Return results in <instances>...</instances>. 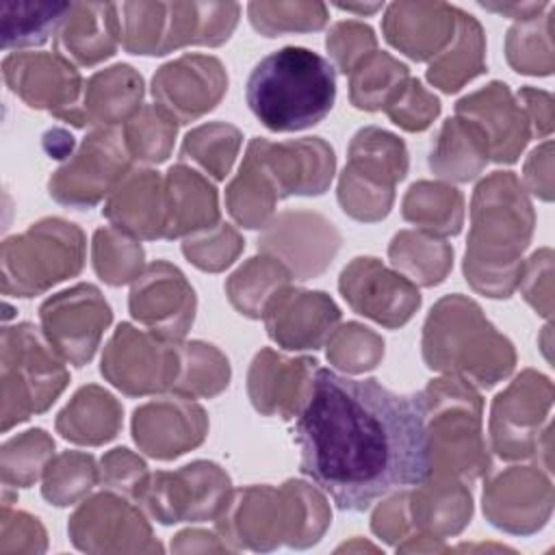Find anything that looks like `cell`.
<instances>
[{"instance_id":"cell-52","label":"cell","mask_w":555,"mask_h":555,"mask_svg":"<svg viewBox=\"0 0 555 555\" xmlns=\"http://www.w3.org/2000/svg\"><path fill=\"white\" fill-rule=\"evenodd\" d=\"M384 358V338L362 323L349 321L327 338V360L345 373H364Z\"/></svg>"},{"instance_id":"cell-3","label":"cell","mask_w":555,"mask_h":555,"mask_svg":"<svg viewBox=\"0 0 555 555\" xmlns=\"http://www.w3.org/2000/svg\"><path fill=\"white\" fill-rule=\"evenodd\" d=\"M325 496L312 486L288 479L284 486H247L228 494L215 516L217 531L236 548L271 551L280 544L306 548L330 525Z\"/></svg>"},{"instance_id":"cell-43","label":"cell","mask_w":555,"mask_h":555,"mask_svg":"<svg viewBox=\"0 0 555 555\" xmlns=\"http://www.w3.org/2000/svg\"><path fill=\"white\" fill-rule=\"evenodd\" d=\"M180 369L171 392L184 399H210L230 384L228 358L212 345L202 340L180 343Z\"/></svg>"},{"instance_id":"cell-50","label":"cell","mask_w":555,"mask_h":555,"mask_svg":"<svg viewBox=\"0 0 555 555\" xmlns=\"http://www.w3.org/2000/svg\"><path fill=\"white\" fill-rule=\"evenodd\" d=\"M119 43L130 54L160 56L167 35V2H121Z\"/></svg>"},{"instance_id":"cell-29","label":"cell","mask_w":555,"mask_h":555,"mask_svg":"<svg viewBox=\"0 0 555 555\" xmlns=\"http://www.w3.org/2000/svg\"><path fill=\"white\" fill-rule=\"evenodd\" d=\"M143 100V78L126 63L95 72L82 89L80 104L63 119L76 128H115L126 124Z\"/></svg>"},{"instance_id":"cell-54","label":"cell","mask_w":555,"mask_h":555,"mask_svg":"<svg viewBox=\"0 0 555 555\" xmlns=\"http://www.w3.org/2000/svg\"><path fill=\"white\" fill-rule=\"evenodd\" d=\"M392 124L408 132H421L431 126L440 113V100L429 93L418 78H408L397 98L384 108Z\"/></svg>"},{"instance_id":"cell-36","label":"cell","mask_w":555,"mask_h":555,"mask_svg":"<svg viewBox=\"0 0 555 555\" xmlns=\"http://www.w3.org/2000/svg\"><path fill=\"white\" fill-rule=\"evenodd\" d=\"M486 72V35L481 24L457 9V24L451 43L429 63L427 80L444 93L460 91L475 76Z\"/></svg>"},{"instance_id":"cell-55","label":"cell","mask_w":555,"mask_h":555,"mask_svg":"<svg viewBox=\"0 0 555 555\" xmlns=\"http://www.w3.org/2000/svg\"><path fill=\"white\" fill-rule=\"evenodd\" d=\"M325 48L334 61V69L349 74L366 54L377 50V37L373 28L362 22H336L325 37Z\"/></svg>"},{"instance_id":"cell-16","label":"cell","mask_w":555,"mask_h":555,"mask_svg":"<svg viewBox=\"0 0 555 555\" xmlns=\"http://www.w3.org/2000/svg\"><path fill=\"white\" fill-rule=\"evenodd\" d=\"M340 247V234L323 215L286 210L258 236V249L278 258L295 280H310L327 269Z\"/></svg>"},{"instance_id":"cell-13","label":"cell","mask_w":555,"mask_h":555,"mask_svg":"<svg viewBox=\"0 0 555 555\" xmlns=\"http://www.w3.org/2000/svg\"><path fill=\"white\" fill-rule=\"evenodd\" d=\"M180 369L178 343L150 330L119 323L104 347L100 373L124 395L145 397L171 390Z\"/></svg>"},{"instance_id":"cell-5","label":"cell","mask_w":555,"mask_h":555,"mask_svg":"<svg viewBox=\"0 0 555 555\" xmlns=\"http://www.w3.org/2000/svg\"><path fill=\"white\" fill-rule=\"evenodd\" d=\"M423 360L427 369L457 375L479 388L505 379L514 364V345L496 332L479 304L453 293L429 310L423 325Z\"/></svg>"},{"instance_id":"cell-53","label":"cell","mask_w":555,"mask_h":555,"mask_svg":"<svg viewBox=\"0 0 555 555\" xmlns=\"http://www.w3.org/2000/svg\"><path fill=\"white\" fill-rule=\"evenodd\" d=\"M243 249L241 234L230 223H217L212 228L189 234L182 243V254L191 264L202 271H223L230 267Z\"/></svg>"},{"instance_id":"cell-35","label":"cell","mask_w":555,"mask_h":555,"mask_svg":"<svg viewBox=\"0 0 555 555\" xmlns=\"http://www.w3.org/2000/svg\"><path fill=\"white\" fill-rule=\"evenodd\" d=\"M121 429V405L100 386H82L56 416V431L76 444L98 447Z\"/></svg>"},{"instance_id":"cell-8","label":"cell","mask_w":555,"mask_h":555,"mask_svg":"<svg viewBox=\"0 0 555 555\" xmlns=\"http://www.w3.org/2000/svg\"><path fill=\"white\" fill-rule=\"evenodd\" d=\"M85 264L82 230L61 217H46L2 243V293L33 297L74 278Z\"/></svg>"},{"instance_id":"cell-18","label":"cell","mask_w":555,"mask_h":555,"mask_svg":"<svg viewBox=\"0 0 555 555\" xmlns=\"http://www.w3.org/2000/svg\"><path fill=\"white\" fill-rule=\"evenodd\" d=\"M195 291L184 273L167 260L150 262L132 282L130 314L167 340H182L195 319Z\"/></svg>"},{"instance_id":"cell-10","label":"cell","mask_w":555,"mask_h":555,"mask_svg":"<svg viewBox=\"0 0 555 555\" xmlns=\"http://www.w3.org/2000/svg\"><path fill=\"white\" fill-rule=\"evenodd\" d=\"M553 384L538 371H522L492 401L490 442L492 451L507 462L544 453L551 464Z\"/></svg>"},{"instance_id":"cell-20","label":"cell","mask_w":555,"mask_h":555,"mask_svg":"<svg viewBox=\"0 0 555 555\" xmlns=\"http://www.w3.org/2000/svg\"><path fill=\"white\" fill-rule=\"evenodd\" d=\"M247 150L256 156L278 199L291 195H321L330 186L336 169V156L321 137L291 139L271 143L267 139H251Z\"/></svg>"},{"instance_id":"cell-9","label":"cell","mask_w":555,"mask_h":555,"mask_svg":"<svg viewBox=\"0 0 555 555\" xmlns=\"http://www.w3.org/2000/svg\"><path fill=\"white\" fill-rule=\"evenodd\" d=\"M405 173V143L384 128H360L349 143V160L338 180V202L358 221H379L390 212L395 184Z\"/></svg>"},{"instance_id":"cell-14","label":"cell","mask_w":555,"mask_h":555,"mask_svg":"<svg viewBox=\"0 0 555 555\" xmlns=\"http://www.w3.org/2000/svg\"><path fill=\"white\" fill-rule=\"evenodd\" d=\"M111 319V306L93 284H76L39 306L41 332L63 360L78 369L95 356Z\"/></svg>"},{"instance_id":"cell-4","label":"cell","mask_w":555,"mask_h":555,"mask_svg":"<svg viewBox=\"0 0 555 555\" xmlns=\"http://www.w3.org/2000/svg\"><path fill=\"white\" fill-rule=\"evenodd\" d=\"M245 100L271 132L306 130L330 115L336 102V69L314 50L286 46L256 63Z\"/></svg>"},{"instance_id":"cell-63","label":"cell","mask_w":555,"mask_h":555,"mask_svg":"<svg viewBox=\"0 0 555 555\" xmlns=\"http://www.w3.org/2000/svg\"><path fill=\"white\" fill-rule=\"evenodd\" d=\"M74 139L63 128H52L43 134V150L50 154V158H67L72 156Z\"/></svg>"},{"instance_id":"cell-37","label":"cell","mask_w":555,"mask_h":555,"mask_svg":"<svg viewBox=\"0 0 555 555\" xmlns=\"http://www.w3.org/2000/svg\"><path fill=\"white\" fill-rule=\"evenodd\" d=\"M401 215L421 228V232L455 236L464 223V197L451 184L418 180L408 189L401 202Z\"/></svg>"},{"instance_id":"cell-47","label":"cell","mask_w":555,"mask_h":555,"mask_svg":"<svg viewBox=\"0 0 555 555\" xmlns=\"http://www.w3.org/2000/svg\"><path fill=\"white\" fill-rule=\"evenodd\" d=\"M91 258H93V269L111 286H121L128 282H134L139 273L145 269L143 267V247L141 243L113 228H98L93 234V245H91Z\"/></svg>"},{"instance_id":"cell-27","label":"cell","mask_w":555,"mask_h":555,"mask_svg":"<svg viewBox=\"0 0 555 555\" xmlns=\"http://www.w3.org/2000/svg\"><path fill=\"white\" fill-rule=\"evenodd\" d=\"M457 7L447 2H392L382 30L390 46L412 61L436 59L453 39Z\"/></svg>"},{"instance_id":"cell-30","label":"cell","mask_w":555,"mask_h":555,"mask_svg":"<svg viewBox=\"0 0 555 555\" xmlns=\"http://www.w3.org/2000/svg\"><path fill=\"white\" fill-rule=\"evenodd\" d=\"M119 11L111 2L74 4L54 35V50L74 65L91 67L117 52Z\"/></svg>"},{"instance_id":"cell-62","label":"cell","mask_w":555,"mask_h":555,"mask_svg":"<svg viewBox=\"0 0 555 555\" xmlns=\"http://www.w3.org/2000/svg\"><path fill=\"white\" fill-rule=\"evenodd\" d=\"M481 9L486 11H492V13H499V15H507V17H514L518 22H525V20H531V17H538L542 15L544 9H548L551 4L548 2H479Z\"/></svg>"},{"instance_id":"cell-28","label":"cell","mask_w":555,"mask_h":555,"mask_svg":"<svg viewBox=\"0 0 555 555\" xmlns=\"http://www.w3.org/2000/svg\"><path fill=\"white\" fill-rule=\"evenodd\" d=\"M102 215L113 228L143 241L165 238L167 197L158 171L132 167L108 195Z\"/></svg>"},{"instance_id":"cell-2","label":"cell","mask_w":555,"mask_h":555,"mask_svg":"<svg viewBox=\"0 0 555 555\" xmlns=\"http://www.w3.org/2000/svg\"><path fill=\"white\" fill-rule=\"evenodd\" d=\"M533 225L535 212L516 173L494 171L483 178L470 202L466 282L486 297H509L520 282Z\"/></svg>"},{"instance_id":"cell-59","label":"cell","mask_w":555,"mask_h":555,"mask_svg":"<svg viewBox=\"0 0 555 555\" xmlns=\"http://www.w3.org/2000/svg\"><path fill=\"white\" fill-rule=\"evenodd\" d=\"M371 527L375 535H379L384 542L395 544L399 538H410V514H408V492L397 490L392 496H388L373 514Z\"/></svg>"},{"instance_id":"cell-60","label":"cell","mask_w":555,"mask_h":555,"mask_svg":"<svg viewBox=\"0 0 555 555\" xmlns=\"http://www.w3.org/2000/svg\"><path fill=\"white\" fill-rule=\"evenodd\" d=\"M518 104L529 119L531 134L538 139H546L553 130V98L546 91L522 87L518 91Z\"/></svg>"},{"instance_id":"cell-49","label":"cell","mask_w":555,"mask_h":555,"mask_svg":"<svg viewBox=\"0 0 555 555\" xmlns=\"http://www.w3.org/2000/svg\"><path fill=\"white\" fill-rule=\"evenodd\" d=\"M100 481V468L93 455L63 451L54 455L43 470L41 494L52 505L65 507L82 499Z\"/></svg>"},{"instance_id":"cell-57","label":"cell","mask_w":555,"mask_h":555,"mask_svg":"<svg viewBox=\"0 0 555 555\" xmlns=\"http://www.w3.org/2000/svg\"><path fill=\"white\" fill-rule=\"evenodd\" d=\"M551 278H553V251L548 247H542L522 264L520 282H518L527 304L533 306L546 319L553 312Z\"/></svg>"},{"instance_id":"cell-6","label":"cell","mask_w":555,"mask_h":555,"mask_svg":"<svg viewBox=\"0 0 555 555\" xmlns=\"http://www.w3.org/2000/svg\"><path fill=\"white\" fill-rule=\"evenodd\" d=\"M427 436V475L475 481L490 470L481 429L483 401L466 379L442 375L418 392Z\"/></svg>"},{"instance_id":"cell-15","label":"cell","mask_w":555,"mask_h":555,"mask_svg":"<svg viewBox=\"0 0 555 555\" xmlns=\"http://www.w3.org/2000/svg\"><path fill=\"white\" fill-rule=\"evenodd\" d=\"M338 291L353 312L388 330L405 325L421 306L416 284L371 256H358L340 271Z\"/></svg>"},{"instance_id":"cell-11","label":"cell","mask_w":555,"mask_h":555,"mask_svg":"<svg viewBox=\"0 0 555 555\" xmlns=\"http://www.w3.org/2000/svg\"><path fill=\"white\" fill-rule=\"evenodd\" d=\"M124 132L117 128L91 130L76 154H72L48 180L54 202L85 210L113 193L121 178L132 169Z\"/></svg>"},{"instance_id":"cell-64","label":"cell","mask_w":555,"mask_h":555,"mask_svg":"<svg viewBox=\"0 0 555 555\" xmlns=\"http://www.w3.org/2000/svg\"><path fill=\"white\" fill-rule=\"evenodd\" d=\"M336 7L340 9V11H347V13H358V15H373V13H377L382 7H384V2H373V4H351V2H336Z\"/></svg>"},{"instance_id":"cell-26","label":"cell","mask_w":555,"mask_h":555,"mask_svg":"<svg viewBox=\"0 0 555 555\" xmlns=\"http://www.w3.org/2000/svg\"><path fill=\"white\" fill-rule=\"evenodd\" d=\"M455 115L466 117L481 128L494 163H514L531 137L525 111L514 100L509 87L499 80L457 100Z\"/></svg>"},{"instance_id":"cell-45","label":"cell","mask_w":555,"mask_h":555,"mask_svg":"<svg viewBox=\"0 0 555 555\" xmlns=\"http://www.w3.org/2000/svg\"><path fill=\"white\" fill-rule=\"evenodd\" d=\"M178 119L158 104L141 106L121 128L130 158L158 165L169 158L178 132Z\"/></svg>"},{"instance_id":"cell-25","label":"cell","mask_w":555,"mask_h":555,"mask_svg":"<svg viewBox=\"0 0 555 555\" xmlns=\"http://www.w3.org/2000/svg\"><path fill=\"white\" fill-rule=\"evenodd\" d=\"M314 358H286L269 347L260 349L247 373V392L251 405L262 416L295 418L312 395Z\"/></svg>"},{"instance_id":"cell-31","label":"cell","mask_w":555,"mask_h":555,"mask_svg":"<svg viewBox=\"0 0 555 555\" xmlns=\"http://www.w3.org/2000/svg\"><path fill=\"white\" fill-rule=\"evenodd\" d=\"M408 514L418 535L436 540L455 535L470 520V490L457 477L427 475L408 492Z\"/></svg>"},{"instance_id":"cell-34","label":"cell","mask_w":555,"mask_h":555,"mask_svg":"<svg viewBox=\"0 0 555 555\" xmlns=\"http://www.w3.org/2000/svg\"><path fill=\"white\" fill-rule=\"evenodd\" d=\"M490 160L488 139L481 128L466 117H449L429 152V169L451 182H468L477 178Z\"/></svg>"},{"instance_id":"cell-23","label":"cell","mask_w":555,"mask_h":555,"mask_svg":"<svg viewBox=\"0 0 555 555\" xmlns=\"http://www.w3.org/2000/svg\"><path fill=\"white\" fill-rule=\"evenodd\" d=\"M553 507V486L533 466H512L492 475L483 488V514L509 533H533L544 527Z\"/></svg>"},{"instance_id":"cell-51","label":"cell","mask_w":555,"mask_h":555,"mask_svg":"<svg viewBox=\"0 0 555 555\" xmlns=\"http://www.w3.org/2000/svg\"><path fill=\"white\" fill-rule=\"evenodd\" d=\"M247 15L264 37L321 30L330 20L323 2H249Z\"/></svg>"},{"instance_id":"cell-19","label":"cell","mask_w":555,"mask_h":555,"mask_svg":"<svg viewBox=\"0 0 555 555\" xmlns=\"http://www.w3.org/2000/svg\"><path fill=\"white\" fill-rule=\"evenodd\" d=\"M7 87L30 108L65 119L82 98L85 82L74 63L56 52H11L2 61Z\"/></svg>"},{"instance_id":"cell-7","label":"cell","mask_w":555,"mask_h":555,"mask_svg":"<svg viewBox=\"0 0 555 555\" xmlns=\"http://www.w3.org/2000/svg\"><path fill=\"white\" fill-rule=\"evenodd\" d=\"M2 431L46 412L69 382L63 356L33 323L2 327Z\"/></svg>"},{"instance_id":"cell-38","label":"cell","mask_w":555,"mask_h":555,"mask_svg":"<svg viewBox=\"0 0 555 555\" xmlns=\"http://www.w3.org/2000/svg\"><path fill=\"white\" fill-rule=\"evenodd\" d=\"M388 258L412 284L436 286L453 267V247L434 234L401 230L388 245Z\"/></svg>"},{"instance_id":"cell-24","label":"cell","mask_w":555,"mask_h":555,"mask_svg":"<svg viewBox=\"0 0 555 555\" xmlns=\"http://www.w3.org/2000/svg\"><path fill=\"white\" fill-rule=\"evenodd\" d=\"M206 431L208 416L204 408L178 395L147 401L132 414L134 442L156 460H173L199 447Z\"/></svg>"},{"instance_id":"cell-12","label":"cell","mask_w":555,"mask_h":555,"mask_svg":"<svg viewBox=\"0 0 555 555\" xmlns=\"http://www.w3.org/2000/svg\"><path fill=\"white\" fill-rule=\"evenodd\" d=\"M230 486V477L221 466L199 460L173 473H150L134 501L160 525L199 522L219 514L232 492Z\"/></svg>"},{"instance_id":"cell-21","label":"cell","mask_w":555,"mask_h":555,"mask_svg":"<svg viewBox=\"0 0 555 555\" xmlns=\"http://www.w3.org/2000/svg\"><path fill=\"white\" fill-rule=\"evenodd\" d=\"M228 91V74L219 59L182 54L165 63L152 78V98L178 124L195 121L212 111Z\"/></svg>"},{"instance_id":"cell-40","label":"cell","mask_w":555,"mask_h":555,"mask_svg":"<svg viewBox=\"0 0 555 555\" xmlns=\"http://www.w3.org/2000/svg\"><path fill=\"white\" fill-rule=\"evenodd\" d=\"M293 273L278 258L260 254L241 264L225 282L230 304L249 319H260L269 299L286 284Z\"/></svg>"},{"instance_id":"cell-1","label":"cell","mask_w":555,"mask_h":555,"mask_svg":"<svg viewBox=\"0 0 555 555\" xmlns=\"http://www.w3.org/2000/svg\"><path fill=\"white\" fill-rule=\"evenodd\" d=\"M299 470L338 509L375 501L427 477V436L418 395L377 379H353L319 366L312 395L295 416Z\"/></svg>"},{"instance_id":"cell-39","label":"cell","mask_w":555,"mask_h":555,"mask_svg":"<svg viewBox=\"0 0 555 555\" xmlns=\"http://www.w3.org/2000/svg\"><path fill=\"white\" fill-rule=\"evenodd\" d=\"M74 4L69 2H0V37L2 48L43 46L54 35Z\"/></svg>"},{"instance_id":"cell-48","label":"cell","mask_w":555,"mask_h":555,"mask_svg":"<svg viewBox=\"0 0 555 555\" xmlns=\"http://www.w3.org/2000/svg\"><path fill=\"white\" fill-rule=\"evenodd\" d=\"M54 457V440L43 429H28L15 438H9L0 449L2 483L15 488H28L39 477L48 462Z\"/></svg>"},{"instance_id":"cell-41","label":"cell","mask_w":555,"mask_h":555,"mask_svg":"<svg viewBox=\"0 0 555 555\" xmlns=\"http://www.w3.org/2000/svg\"><path fill=\"white\" fill-rule=\"evenodd\" d=\"M410 69L384 50H373L349 72V100L360 111L386 108L408 82Z\"/></svg>"},{"instance_id":"cell-58","label":"cell","mask_w":555,"mask_h":555,"mask_svg":"<svg viewBox=\"0 0 555 555\" xmlns=\"http://www.w3.org/2000/svg\"><path fill=\"white\" fill-rule=\"evenodd\" d=\"M20 538L15 553H41L46 548V531L37 518L26 512H13L9 503L2 505V522H0V544Z\"/></svg>"},{"instance_id":"cell-17","label":"cell","mask_w":555,"mask_h":555,"mask_svg":"<svg viewBox=\"0 0 555 555\" xmlns=\"http://www.w3.org/2000/svg\"><path fill=\"white\" fill-rule=\"evenodd\" d=\"M74 546L91 553L163 551L139 507L124 494L100 492L85 499L67 525Z\"/></svg>"},{"instance_id":"cell-61","label":"cell","mask_w":555,"mask_h":555,"mask_svg":"<svg viewBox=\"0 0 555 555\" xmlns=\"http://www.w3.org/2000/svg\"><path fill=\"white\" fill-rule=\"evenodd\" d=\"M553 143L546 139L540 147L529 154L525 163V182L533 195L544 202L553 199Z\"/></svg>"},{"instance_id":"cell-56","label":"cell","mask_w":555,"mask_h":555,"mask_svg":"<svg viewBox=\"0 0 555 555\" xmlns=\"http://www.w3.org/2000/svg\"><path fill=\"white\" fill-rule=\"evenodd\" d=\"M150 470L145 462L126 447L108 451L100 462V481L124 496L137 499L145 486Z\"/></svg>"},{"instance_id":"cell-32","label":"cell","mask_w":555,"mask_h":555,"mask_svg":"<svg viewBox=\"0 0 555 555\" xmlns=\"http://www.w3.org/2000/svg\"><path fill=\"white\" fill-rule=\"evenodd\" d=\"M165 238L189 236L219 223V197L212 182L197 169L178 163L165 176Z\"/></svg>"},{"instance_id":"cell-33","label":"cell","mask_w":555,"mask_h":555,"mask_svg":"<svg viewBox=\"0 0 555 555\" xmlns=\"http://www.w3.org/2000/svg\"><path fill=\"white\" fill-rule=\"evenodd\" d=\"M236 2H167L163 54L184 46H221L236 28Z\"/></svg>"},{"instance_id":"cell-46","label":"cell","mask_w":555,"mask_h":555,"mask_svg":"<svg viewBox=\"0 0 555 555\" xmlns=\"http://www.w3.org/2000/svg\"><path fill=\"white\" fill-rule=\"evenodd\" d=\"M553 17L555 9L551 7V13L538 15L525 22H516L505 37V56L507 63L518 74L529 76H548L553 72Z\"/></svg>"},{"instance_id":"cell-42","label":"cell","mask_w":555,"mask_h":555,"mask_svg":"<svg viewBox=\"0 0 555 555\" xmlns=\"http://www.w3.org/2000/svg\"><path fill=\"white\" fill-rule=\"evenodd\" d=\"M278 204V193L262 171L256 156L247 150L236 178L225 189V206L236 223L243 228H264Z\"/></svg>"},{"instance_id":"cell-22","label":"cell","mask_w":555,"mask_h":555,"mask_svg":"<svg viewBox=\"0 0 555 555\" xmlns=\"http://www.w3.org/2000/svg\"><path fill=\"white\" fill-rule=\"evenodd\" d=\"M269 338L288 351L319 349L340 321V308L323 291L282 286L262 312Z\"/></svg>"},{"instance_id":"cell-44","label":"cell","mask_w":555,"mask_h":555,"mask_svg":"<svg viewBox=\"0 0 555 555\" xmlns=\"http://www.w3.org/2000/svg\"><path fill=\"white\" fill-rule=\"evenodd\" d=\"M243 134L238 128L210 121L193 128L180 147V163H191L204 169L215 180H223L230 173V167L238 154Z\"/></svg>"}]
</instances>
